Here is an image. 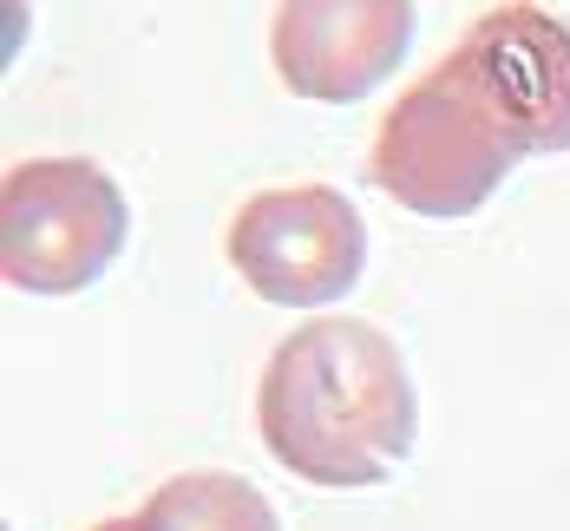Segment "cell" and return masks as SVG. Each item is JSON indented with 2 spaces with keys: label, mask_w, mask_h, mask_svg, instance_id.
Returning a JSON list of instances; mask_svg holds the SVG:
<instances>
[{
  "label": "cell",
  "mask_w": 570,
  "mask_h": 531,
  "mask_svg": "<svg viewBox=\"0 0 570 531\" xmlns=\"http://www.w3.org/2000/svg\"><path fill=\"white\" fill-rule=\"evenodd\" d=\"M551 151H570V27L538 0H505L387 106L367 177L400 210L459 224L499 197L512 165Z\"/></svg>",
  "instance_id": "6da1fadb"
},
{
  "label": "cell",
  "mask_w": 570,
  "mask_h": 531,
  "mask_svg": "<svg viewBox=\"0 0 570 531\" xmlns=\"http://www.w3.org/2000/svg\"><path fill=\"white\" fill-rule=\"evenodd\" d=\"M413 47V0H276L269 59L295 99L354 106Z\"/></svg>",
  "instance_id": "5b68a950"
},
{
  "label": "cell",
  "mask_w": 570,
  "mask_h": 531,
  "mask_svg": "<svg viewBox=\"0 0 570 531\" xmlns=\"http://www.w3.org/2000/svg\"><path fill=\"white\" fill-rule=\"evenodd\" d=\"M131 531H283V519L236 472H177L131 512Z\"/></svg>",
  "instance_id": "8992f818"
},
{
  "label": "cell",
  "mask_w": 570,
  "mask_h": 531,
  "mask_svg": "<svg viewBox=\"0 0 570 531\" xmlns=\"http://www.w3.org/2000/svg\"><path fill=\"white\" fill-rule=\"evenodd\" d=\"M229 269L276 308H328L367 269V224L328 184H276L229 217Z\"/></svg>",
  "instance_id": "277c9868"
},
{
  "label": "cell",
  "mask_w": 570,
  "mask_h": 531,
  "mask_svg": "<svg viewBox=\"0 0 570 531\" xmlns=\"http://www.w3.org/2000/svg\"><path fill=\"white\" fill-rule=\"evenodd\" d=\"M256 433L269 460L308 485L361 492L406 466L420 440V394L387 328L361 315H322L263 361Z\"/></svg>",
  "instance_id": "7a4b0ae2"
},
{
  "label": "cell",
  "mask_w": 570,
  "mask_h": 531,
  "mask_svg": "<svg viewBox=\"0 0 570 531\" xmlns=\"http://www.w3.org/2000/svg\"><path fill=\"white\" fill-rule=\"evenodd\" d=\"M92 531H131V519H106V525H92Z\"/></svg>",
  "instance_id": "52a82bcc"
},
{
  "label": "cell",
  "mask_w": 570,
  "mask_h": 531,
  "mask_svg": "<svg viewBox=\"0 0 570 531\" xmlns=\"http://www.w3.org/2000/svg\"><path fill=\"white\" fill-rule=\"evenodd\" d=\"M131 210L92 158H27L0 184V269L27 295L92 289L125 249Z\"/></svg>",
  "instance_id": "3957f363"
}]
</instances>
